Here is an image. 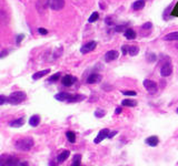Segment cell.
<instances>
[{"label": "cell", "mask_w": 178, "mask_h": 166, "mask_svg": "<svg viewBox=\"0 0 178 166\" xmlns=\"http://www.w3.org/2000/svg\"><path fill=\"white\" fill-rule=\"evenodd\" d=\"M117 134V131H114V132H109V134H108V138H113L115 135Z\"/></svg>", "instance_id": "33"}, {"label": "cell", "mask_w": 178, "mask_h": 166, "mask_svg": "<svg viewBox=\"0 0 178 166\" xmlns=\"http://www.w3.org/2000/svg\"><path fill=\"white\" fill-rule=\"evenodd\" d=\"M105 115H106V112L104 110H98V111L95 112V116L96 117H104Z\"/></svg>", "instance_id": "27"}, {"label": "cell", "mask_w": 178, "mask_h": 166, "mask_svg": "<svg viewBox=\"0 0 178 166\" xmlns=\"http://www.w3.org/2000/svg\"><path fill=\"white\" fill-rule=\"evenodd\" d=\"M55 99L58 100V101H67L71 103V102H79L81 100L86 99L85 95H79V94H70V93H66V92H61L55 95Z\"/></svg>", "instance_id": "1"}, {"label": "cell", "mask_w": 178, "mask_h": 166, "mask_svg": "<svg viewBox=\"0 0 178 166\" xmlns=\"http://www.w3.org/2000/svg\"><path fill=\"white\" fill-rule=\"evenodd\" d=\"M145 0H136L134 4H133V9L134 10H140L145 7Z\"/></svg>", "instance_id": "15"}, {"label": "cell", "mask_w": 178, "mask_h": 166, "mask_svg": "<svg viewBox=\"0 0 178 166\" xmlns=\"http://www.w3.org/2000/svg\"><path fill=\"white\" fill-rule=\"evenodd\" d=\"M48 4L52 10H61L65 7V0H48Z\"/></svg>", "instance_id": "6"}, {"label": "cell", "mask_w": 178, "mask_h": 166, "mask_svg": "<svg viewBox=\"0 0 178 166\" xmlns=\"http://www.w3.org/2000/svg\"><path fill=\"white\" fill-rule=\"evenodd\" d=\"M121 104L124 105V106H136L137 105V102L135 101V100H123L121 102Z\"/></svg>", "instance_id": "23"}, {"label": "cell", "mask_w": 178, "mask_h": 166, "mask_svg": "<svg viewBox=\"0 0 178 166\" xmlns=\"http://www.w3.org/2000/svg\"><path fill=\"white\" fill-rule=\"evenodd\" d=\"M125 37L129 40H134L136 38V32L133 29H126L125 31Z\"/></svg>", "instance_id": "21"}, {"label": "cell", "mask_w": 178, "mask_h": 166, "mask_svg": "<svg viewBox=\"0 0 178 166\" xmlns=\"http://www.w3.org/2000/svg\"><path fill=\"white\" fill-rule=\"evenodd\" d=\"M26 98H27V95H26L25 92H21V91H16V92L11 93L10 95L8 96L7 103L12 104V105L20 104L21 102L25 101Z\"/></svg>", "instance_id": "3"}, {"label": "cell", "mask_w": 178, "mask_h": 166, "mask_svg": "<svg viewBox=\"0 0 178 166\" xmlns=\"http://www.w3.org/2000/svg\"><path fill=\"white\" fill-rule=\"evenodd\" d=\"M128 53L130 54L131 57H135L139 53V48L137 46H130L128 48Z\"/></svg>", "instance_id": "20"}, {"label": "cell", "mask_w": 178, "mask_h": 166, "mask_svg": "<svg viewBox=\"0 0 178 166\" xmlns=\"http://www.w3.org/2000/svg\"><path fill=\"white\" fill-rule=\"evenodd\" d=\"M158 143H159V138L157 136H149L148 138H146V144H148L149 146H153V147H155V146H157L158 145Z\"/></svg>", "instance_id": "13"}, {"label": "cell", "mask_w": 178, "mask_h": 166, "mask_svg": "<svg viewBox=\"0 0 178 166\" xmlns=\"http://www.w3.org/2000/svg\"><path fill=\"white\" fill-rule=\"evenodd\" d=\"M8 53H9V52H8V50H4L2 52H0V59L5 58V57H6Z\"/></svg>", "instance_id": "32"}, {"label": "cell", "mask_w": 178, "mask_h": 166, "mask_svg": "<svg viewBox=\"0 0 178 166\" xmlns=\"http://www.w3.org/2000/svg\"><path fill=\"white\" fill-rule=\"evenodd\" d=\"M151 28H153V23H151V22H146L145 25H142V29L149 30V29H151Z\"/></svg>", "instance_id": "29"}, {"label": "cell", "mask_w": 178, "mask_h": 166, "mask_svg": "<svg viewBox=\"0 0 178 166\" xmlns=\"http://www.w3.org/2000/svg\"><path fill=\"white\" fill-rule=\"evenodd\" d=\"M124 29H125L124 25H118V27L116 28V31H117V32H121V31H123Z\"/></svg>", "instance_id": "34"}, {"label": "cell", "mask_w": 178, "mask_h": 166, "mask_svg": "<svg viewBox=\"0 0 178 166\" xmlns=\"http://www.w3.org/2000/svg\"><path fill=\"white\" fill-rule=\"evenodd\" d=\"M115 113H116V114H120V113H121V108H120V106H117L116 110H115Z\"/></svg>", "instance_id": "36"}, {"label": "cell", "mask_w": 178, "mask_h": 166, "mask_svg": "<svg viewBox=\"0 0 178 166\" xmlns=\"http://www.w3.org/2000/svg\"><path fill=\"white\" fill-rule=\"evenodd\" d=\"M173 73V65L170 62H166L160 69V74L161 76H169Z\"/></svg>", "instance_id": "8"}, {"label": "cell", "mask_w": 178, "mask_h": 166, "mask_svg": "<svg viewBox=\"0 0 178 166\" xmlns=\"http://www.w3.org/2000/svg\"><path fill=\"white\" fill-rule=\"evenodd\" d=\"M40 123V116L39 115H33L29 119V124L31 126H38Z\"/></svg>", "instance_id": "18"}, {"label": "cell", "mask_w": 178, "mask_h": 166, "mask_svg": "<svg viewBox=\"0 0 178 166\" xmlns=\"http://www.w3.org/2000/svg\"><path fill=\"white\" fill-rule=\"evenodd\" d=\"M76 80L77 79L75 78V76L67 74V76H65L64 78H62L61 83H62V85H64V87H71V85H73V83L76 82Z\"/></svg>", "instance_id": "9"}, {"label": "cell", "mask_w": 178, "mask_h": 166, "mask_svg": "<svg viewBox=\"0 0 178 166\" xmlns=\"http://www.w3.org/2000/svg\"><path fill=\"white\" fill-rule=\"evenodd\" d=\"M99 18V15H98V12H94L92 15L89 17V19H88V21L90 22V23H92V22H95L96 20H98Z\"/></svg>", "instance_id": "25"}, {"label": "cell", "mask_w": 178, "mask_h": 166, "mask_svg": "<svg viewBox=\"0 0 178 166\" xmlns=\"http://www.w3.org/2000/svg\"><path fill=\"white\" fill-rule=\"evenodd\" d=\"M121 93L127 96H135L136 95V91H121Z\"/></svg>", "instance_id": "28"}, {"label": "cell", "mask_w": 178, "mask_h": 166, "mask_svg": "<svg viewBox=\"0 0 178 166\" xmlns=\"http://www.w3.org/2000/svg\"><path fill=\"white\" fill-rule=\"evenodd\" d=\"M97 47V43L95 42V41H90V42H87L86 44H84L83 47L80 48V52L83 54H86V53H89L91 51H94Z\"/></svg>", "instance_id": "7"}, {"label": "cell", "mask_w": 178, "mask_h": 166, "mask_svg": "<svg viewBox=\"0 0 178 166\" xmlns=\"http://www.w3.org/2000/svg\"><path fill=\"white\" fill-rule=\"evenodd\" d=\"M127 51H128V48H127V46H123V54H126L127 53Z\"/></svg>", "instance_id": "35"}, {"label": "cell", "mask_w": 178, "mask_h": 166, "mask_svg": "<svg viewBox=\"0 0 178 166\" xmlns=\"http://www.w3.org/2000/svg\"><path fill=\"white\" fill-rule=\"evenodd\" d=\"M48 73H50V70H49V69H47V70H42V71H39V72H36L33 76V79L39 80V79H41L42 76H46V74H48Z\"/></svg>", "instance_id": "16"}, {"label": "cell", "mask_w": 178, "mask_h": 166, "mask_svg": "<svg viewBox=\"0 0 178 166\" xmlns=\"http://www.w3.org/2000/svg\"><path fill=\"white\" fill-rule=\"evenodd\" d=\"M165 41H174V40H178V32H171L168 33L163 38Z\"/></svg>", "instance_id": "17"}, {"label": "cell", "mask_w": 178, "mask_h": 166, "mask_svg": "<svg viewBox=\"0 0 178 166\" xmlns=\"http://www.w3.org/2000/svg\"><path fill=\"white\" fill-rule=\"evenodd\" d=\"M101 79L102 78L100 74H98V73H92V74H90V76H88L87 83H89V84H96V83L100 82Z\"/></svg>", "instance_id": "12"}, {"label": "cell", "mask_w": 178, "mask_h": 166, "mask_svg": "<svg viewBox=\"0 0 178 166\" xmlns=\"http://www.w3.org/2000/svg\"><path fill=\"white\" fill-rule=\"evenodd\" d=\"M33 140L31 137H23V138H20L18 141L16 142V148H18L19 151H23V152H27L31 150L33 146Z\"/></svg>", "instance_id": "2"}, {"label": "cell", "mask_w": 178, "mask_h": 166, "mask_svg": "<svg viewBox=\"0 0 178 166\" xmlns=\"http://www.w3.org/2000/svg\"><path fill=\"white\" fill-rule=\"evenodd\" d=\"M176 112H177V114H178V108H177V110H176Z\"/></svg>", "instance_id": "38"}, {"label": "cell", "mask_w": 178, "mask_h": 166, "mask_svg": "<svg viewBox=\"0 0 178 166\" xmlns=\"http://www.w3.org/2000/svg\"><path fill=\"white\" fill-rule=\"evenodd\" d=\"M38 32H39L41 36H45V34L48 33V31H47V29H45V28H39V29H38Z\"/></svg>", "instance_id": "31"}, {"label": "cell", "mask_w": 178, "mask_h": 166, "mask_svg": "<svg viewBox=\"0 0 178 166\" xmlns=\"http://www.w3.org/2000/svg\"><path fill=\"white\" fill-rule=\"evenodd\" d=\"M108 134H109V130L108 129H104V130H101L100 132L98 133V135H97V137L95 138V144H99L100 142H102L105 138H107L108 137Z\"/></svg>", "instance_id": "10"}, {"label": "cell", "mask_w": 178, "mask_h": 166, "mask_svg": "<svg viewBox=\"0 0 178 166\" xmlns=\"http://www.w3.org/2000/svg\"><path fill=\"white\" fill-rule=\"evenodd\" d=\"M8 96H5V95H0V104H5L7 103Z\"/></svg>", "instance_id": "30"}, {"label": "cell", "mask_w": 178, "mask_h": 166, "mask_svg": "<svg viewBox=\"0 0 178 166\" xmlns=\"http://www.w3.org/2000/svg\"><path fill=\"white\" fill-rule=\"evenodd\" d=\"M66 136H67V140L70 142V143H75L76 142V134L73 132H67L66 133Z\"/></svg>", "instance_id": "24"}, {"label": "cell", "mask_w": 178, "mask_h": 166, "mask_svg": "<svg viewBox=\"0 0 178 166\" xmlns=\"http://www.w3.org/2000/svg\"><path fill=\"white\" fill-rule=\"evenodd\" d=\"M60 72H58V73H56V74H54V76H51L49 79H48V81L49 82H56V81H58L59 80V78H60Z\"/></svg>", "instance_id": "26"}, {"label": "cell", "mask_w": 178, "mask_h": 166, "mask_svg": "<svg viewBox=\"0 0 178 166\" xmlns=\"http://www.w3.org/2000/svg\"><path fill=\"white\" fill-rule=\"evenodd\" d=\"M80 164H81V155H80V154H76V155H73L71 165L73 166H79Z\"/></svg>", "instance_id": "22"}, {"label": "cell", "mask_w": 178, "mask_h": 166, "mask_svg": "<svg viewBox=\"0 0 178 166\" xmlns=\"http://www.w3.org/2000/svg\"><path fill=\"white\" fill-rule=\"evenodd\" d=\"M23 123H25V120L21 117V119L15 120V121H11L9 125H10L11 127H20V126H22V125H23Z\"/></svg>", "instance_id": "19"}, {"label": "cell", "mask_w": 178, "mask_h": 166, "mask_svg": "<svg viewBox=\"0 0 178 166\" xmlns=\"http://www.w3.org/2000/svg\"><path fill=\"white\" fill-rule=\"evenodd\" d=\"M0 165H6V166H12V165H20L19 159L15 156L8 155V154H4L0 156Z\"/></svg>", "instance_id": "4"}, {"label": "cell", "mask_w": 178, "mask_h": 166, "mask_svg": "<svg viewBox=\"0 0 178 166\" xmlns=\"http://www.w3.org/2000/svg\"><path fill=\"white\" fill-rule=\"evenodd\" d=\"M69 155H70V152L69 151H62L60 154L58 155V157H57V161H58L59 163H62V162H65L66 159L69 157Z\"/></svg>", "instance_id": "14"}, {"label": "cell", "mask_w": 178, "mask_h": 166, "mask_svg": "<svg viewBox=\"0 0 178 166\" xmlns=\"http://www.w3.org/2000/svg\"><path fill=\"white\" fill-rule=\"evenodd\" d=\"M22 38H23V34H20L19 37H17V43H20V41L22 40Z\"/></svg>", "instance_id": "37"}, {"label": "cell", "mask_w": 178, "mask_h": 166, "mask_svg": "<svg viewBox=\"0 0 178 166\" xmlns=\"http://www.w3.org/2000/svg\"><path fill=\"white\" fill-rule=\"evenodd\" d=\"M118 57H119L118 51L110 50V51H108V52L105 54V60H106V62H111V61H114V60L118 59Z\"/></svg>", "instance_id": "11"}, {"label": "cell", "mask_w": 178, "mask_h": 166, "mask_svg": "<svg viewBox=\"0 0 178 166\" xmlns=\"http://www.w3.org/2000/svg\"><path fill=\"white\" fill-rule=\"evenodd\" d=\"M144 87H146V90L148 91L150 94H154L157 92V89H158V87H157V83L155 82V81H153V80H145L144 81Z\"/></svg>", "instance_id": "5"}]
</instances>
